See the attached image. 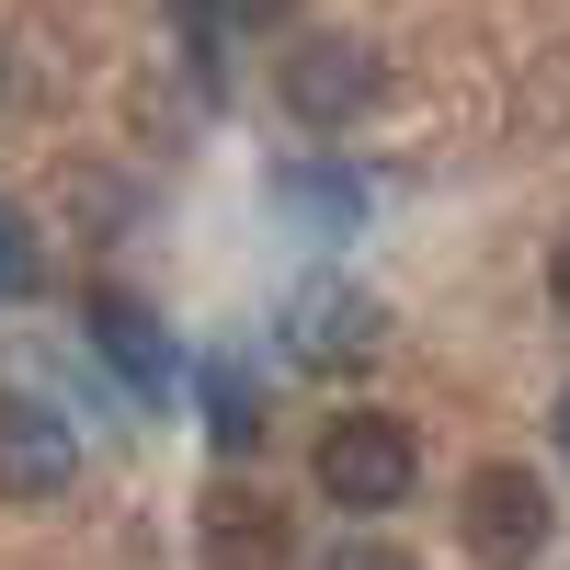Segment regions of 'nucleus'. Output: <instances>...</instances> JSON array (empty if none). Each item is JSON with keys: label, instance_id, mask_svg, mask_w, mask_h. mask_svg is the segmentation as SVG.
<instances>
[{"label": "nucleus", "instance_id": "nucleus-1", "mask_svg": "<svg viewBox=\"0 0 570 570\" xmlns=\"http://www.w3.org/2000/svg\"><path fill=\"white\" fill-rule=\"evenodd\" d=\"M411 480H422V445H411L400 411H343L320 434V491L343 502V513H389Z\"/></svg>", "mask_w": 570, "mask_h": 570}, {"label": "nucleus", "instance_id": "nucleus-2", "mask_svg": "<svg viewBox=\"0 0 570 570\" xmlns=\"http://www.w3.org/2000/svg\"><path fill=\"white\" fill-rule=\"evenodd\" d=\"M456 537L480 548L491 570H525V559L548 548V480H537V468H513V456L468 468V491H456Z\"/></svg>", "mask_w": 570, "mask_h": 570}, {"label": "nucleus", "instance_id": "nucleus-3", "mask_svg": "<svg viewBox=\"0 0 570 570\" xmlns=\"http://www.w3.org/2000/svg\"><path fill=\"white\" fill-rule=\"evenodd\" d=\"M285 354L297 365H376L389 354V308H376L365 285H343V274H320V285H297V308H285Z\"/></svg>", "mask_w": 570, "mask_h": 570}, {"label": "nucleus", "instance_id": "nucleus-4", "mask_svg": "<svg viewBox=\"0 0 570 570\" xmlns=\"http://www.w3.org/2000/svg\"><path fill=\"white\" fill-rule=\"evenodd\" d=\"M80 480V422L46 400H0V502H58Z\"/></svg>", "mask_w": 570, "mask_h": 570}, {"label": "nucleus", "instance_id": "nucleus-5", "mask_svg": "<svg viewBox=\"0 0 570 570\" xmlns=\"http://www.w3.org/2000/svg\"><path fill=\"white\" fill-rule=\"evenodd\" d=\"M365 91H376V58L354 35H308L297 58H285V104H297V126H343Z\"/></svg>", "mask_w": 570, "mask_h": 570}, {"label": "nucleus", "instance_id": "nucleus-6", "mask_svg": "<svg viewBox=\"0 0 570 570\" xmlns=\"http://www.w3.org/2000/svg\"><path fill=\"white\" fill-rule=\"evenodd\" d=\"M91 343H104V365L126 376V389H171V331H160V308L149 297H126V285H91Z\"/></svg>", "mask_w": 570, "mask_h": 570}, {"label": "nucleus", "instance_id": "nucleus-7", "mask_svg": "<svg viewBox=\"0 0 570 570\" xmlns=\"http://www.w3.org/2000/svg\"><path fill=\"white\" fill-rule=\"evenodd\" d=\"M206 559L217 570H285V513L274 502H217L206 513Z\"/></svg>", "mask_w": 570, "mask_h": 570}, {"label": "nucleus", "instance_id": "nucleus-8", "mask_svg": "<svg viewBox=\"0 0 570 570\" xmlns=\"http://www.w3.org/2000/svg\"><path fill=\"white\" fill-rule=\"evenodd\" d=\"M206 434L240 456V445H263V400L240 389V365H206Z\"/></svg>", "mask_w": 570, "mask_h": 570}, {"label": "nucleus", "instance_id": "nucleus-9", "mask_svg": "<svg viewBox=\"0 0 570 570\" xmlns=\"http://www.w3.org/2000/svg\"><path fill=\"white\" fill-rule=\"evenodd\" d=\"M46 285V252H35V217L0 195V297H35Z\"/></svg>", "mask_w": 570, "mask_h": 570}, {"label": "nucleus", "instance_id": "nucleus-10", "mask_svg": "<svg viewBox=\"0 0 570 570\" xmlns=\"http://www.w3.org/2000/svg\"><path fill=\"white\" fill-rule=\"evenodd\" d=\"M320 570H411V559H400V548H389V537H343V548H331V559H320Z\"/></svg>", "mask_w": 570, "mask_h": 570}, {"label": "nucleus", "instance_id": "nucleus-11", "mask_svg": "<svg viewBox=\"0 0 570 570\" xmlns=\"http://www.w3.org/2000/svg\"><path fill=\"white\" fill-rule=\"evenodd\" d=\"M217 12H228V23L252 35V23H285V12H297V0H217Z\"/></svg>", "mask_w": 570, "mask_h": 570}, {"label": "nucleus", "instance_id": "nucleus-12", "mask_svg": "<svg viewBox=\"0 0 570 570\" xmlns=\"http://www.w3.org/2000/svg\"><path fill=\"white\" fill-rule=\"evenodd\" d=\"M548 285H559V308H570V240H559V263H548Z\"/></svg>", "mask_w": 570, "mask_h": 570}, {"label": "nucleus", "instance_id": "nucleus-13", "mask_svg": "<svg viewBox=\"0 0 570 570\" xmlns=\"http://www.w3.org/2000/svg\"><path fill=\"white\" fill-rule=\"evenodd\" d=\"M548 434H559V456H570V389H559V422H548Z\"/></svg>", "mask_w": 570, "mask_h": 570}]
</instances>
